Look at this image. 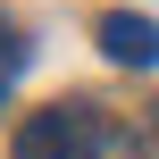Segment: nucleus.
I'll list each match as a JSON object with an SVG mask.
<instances>
[{"mask_svg": "<svg viewBox=\"0 0 159 159\" xmlns=\"http://www.w3.org/2000/svg\"><path fill=\"white\" fill-rule=\"evenodd\" d=\"M84 151V101H59V109H34L17 126L8 159H75Z\"/></svg>", "mask_w": 159, "mask_h": 159, "instance_id": "nucleus-1", "label": "nucleus"}, {"mask_svg": "<svg viewBox=\"0 0 159 159\" xmlns=\"http://www.w3.org/2000/svg\"><path fill=\"white\" fill-rule=\"evenodd\" d=\"M17 67H25V42H17V34H0V84H8Z\"/></svg>", "mask_w": 159, "mask_h": 159, "instance_id": "nucleus-4", "label": "nucleus"}, {"mask_svg": "<svg viewBox=\"0 0 159 159\" xmlns=\"http://www.w3.org/2000/svg\"><path fill=\"white\" fill-rule=\"evenodd\" d=\"M101 50H109L117 67H159V25L134 17V8H109V17H101Z\"/></svg>", "mask_w": 159, "mask_h": 159, "instance_id": "nucleus-2", "label": "nucleus"}, {"mask_svg": "<svg viewBox=\"0 0 159 159\" xmlns=\"http://www.w3.org/2000/svg\"><path fill=\"white\" fill-rule=\"evenodd\" d=\"M75 159H143V134H134L126 117H101V109L84 101V151Z\"/></svg>", "mask_w": 159, "mask_h": 159, "instance_id": "nucleus-3", "label": "nucleus"}]
</instances>
